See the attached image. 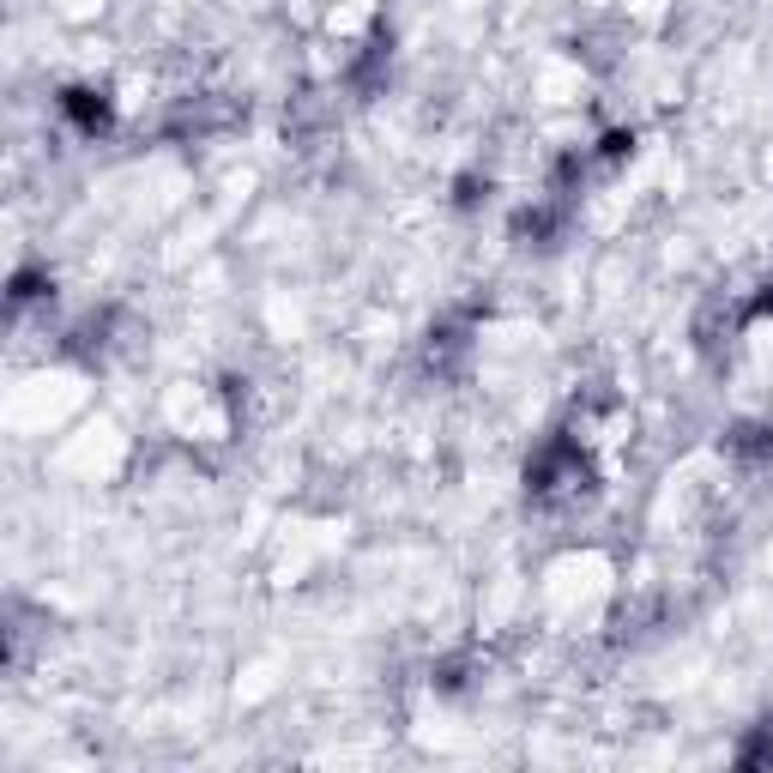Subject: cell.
I'll return each instance as SVG.
<instances>
[{
  "label": "cell",
  "mask_w": 773,
  "mask_h": 773,
  "mask_svg": "<svg viewBox=\"0 0 773 773\" xmlns=\"http://www.w3.org/2000/svg\"><path fill=\"white\" fill-rule=\"evenodd\" d=\"M61 109H67V116H73V121H80L85 133L109 128V104H104V97H97V92H61Z\"/></svg>",
  "instance_id": "cell-1"
}]
</instances>
